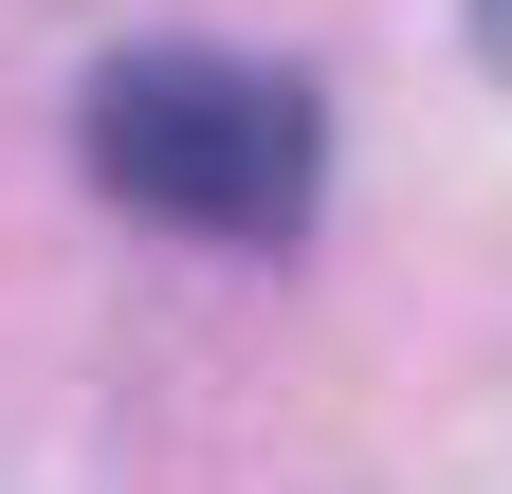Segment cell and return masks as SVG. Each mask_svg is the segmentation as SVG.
Segmentation results:
<instances>
[{"label":"cell","instance_id":"obj_1","mask_svg":"<svg viewBox=\"0 0 512 494\" xmlns=\"http://www.w3.org/2000/svg\"><path fill=\"white\" fill-rule=\"evenodd\" d=\"M74 147L128 220H183V238H293L311 183H330V110L275 55H110Z\"/></svg>","mask_w":512,"mask_h":494},{"label":"cell","instance_id":"obj_2","mask_svg":"<svg viewBox=\"0 0 512 494\" xmlns=\"http://www.w3.org/2000/svg\"><path fill=\"white\" fill-rule=\"evenodd\" d=\"M476 55H494V74H512V0H476Z\"/></svg>","mask_w":512,"mask_h":494}]
</instances>
